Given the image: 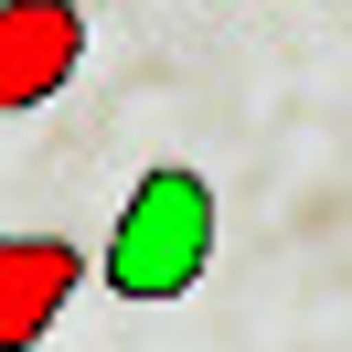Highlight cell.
<instances>
[{
	"label": "cell",
	"instance_id": "7a4b0ae2",
	"mask_svg": "<svg viewBox=\"0 0 352 352\" xmlns=\"http://www.w3.org/2000/svg\"><path fill=\"white\" fill-rule=\"evenodd\" d=\"M86 75V11L75 0H0V118H32Z\"/></svg>",
	"mask_w": 352,
	"mask_h": 352
},
{
	"label": "cell",
	"instance_id": "6da1fadb",
	"mask_svg": "<svg viewBox=\"0 0 352 352\" xmlns=\"http://www.w3.org/2000/svg\"><path fill=\"white\" fill-rule=\"evenodd\" d=\"M203 267H214V182L182 160L139 171V192L107 224V288L118 299H182Z\"/></svg>",
	"mask_w": 352,
	"mask_h": 352
},
{
	"label": "cell",
	"instance_id": "3957f363",
	"mask_svg": "<svg viewBox=\"0 0 352 352\" xmlns=\"http://www.w3.org/2000/svg\"><path fill=\"white\" fill-rule=\"evenodd\" d=\"M75 288H86V245H65V235H0V352H32L54 320H65Z\"/></svg>",
	"mask_w": 352,
	"mask_h": 352
}]
</instances>
